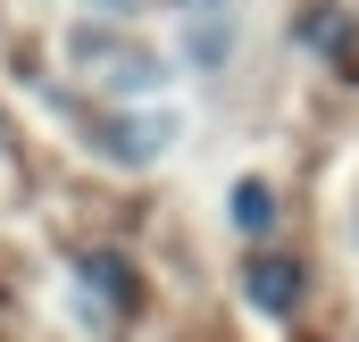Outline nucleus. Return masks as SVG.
I'll return each instance as SVG.
<instances>
[{"mask_svg": "<svg viewBox=\"0 0 359 342\" xmlns=\"http://www.w3.org/2000/svg\"><path fill=\"white\" fill-rule=\"evenodd\" d=\"M292 292H301V275H292L284 259H251V301H268V309H292Z\"/></svg>", "mask_w": 359, "mask_h": 342, "instance_id": "obj_1", "label": "nucleus"}, {"mask_svg": "<svg viewBox=\"0 0 359 342\" xmlns=\"http://www.w3.org/2000/svg\"><path fill=\"white\" fill-rule=\"evenodd\" d=\"M268 217H276L268 184H234V226H268Z\"/></svg>", "mask_w": 359, "mask_h": 342, "instance_id": "obj_2", "label": "nucleus"}]
</instances>
